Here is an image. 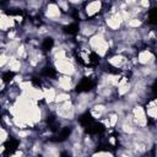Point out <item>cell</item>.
<instances>
[{"label":"cell","mask_w":157,"mask_h":157,"mask_svg":"<svg viewBox=\"0 0 157 157\" xmlns=\"http://www.w3.org/2000/svg\"><path fill=\"white\" fill-rule=\"evenodd\" d=\"M102 9V2L101 0H91L86 5V15L87 16H94L99 10Z\"/></svg>","instance_id":"7a4b0ae2"},{"label":"cell","mask_w":157,"mask_h":157,"mask_svg":"<svg viewBox=\"0 0 157 157\" xmlns=\"http://www.w3.org/2000/svg\"><path fill=\"white\" fill-rule=\"evenodd\" d=\"M137 61L140 64H142V65H150V64H153L155 63V56H153V54L150 50L145 49V50H141L139 53Z\"/></svg>","instance_id":"6da1fadb"}]
</instances>
